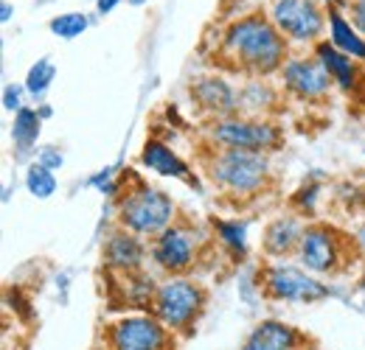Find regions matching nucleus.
I'll list each match as a JSON object with an SVG mask.
<instances>
[{
    "mask_svg": "<svg viewBox=\"0 0 365 350\" xmlns=\"http://www.w3.org/2000/svg\"><path fill=\"white\" fill-rule=\"evenodd\" d=\"M295 255L312 275H334L346 263V235L329 224H309L304 227Z\"/></svg>",
    "mask_w": 365,
    "mask_h": 350,
    "instance_id": "obj_7",
    "label": "nucleus"
},
{
    "mask_svg": "<svg viewBox=\"0 0 365 350\" xmlns=\"http://www.w3.org/2000/svg\"><path fill=\"white\" fill-rule=\"evenodd\" d=\"M11 137H14V146L20 152H29L40 137V115L34 110H29V107L17 110L14 124H11Z\"/></svg>",
    "mask_w": 365,
    "mask_h": 350,
    "instance_id": "obj_20",
    "label": "nucleus"
},
{
    "mask_svg": "<svg viewBox=\"0 0 365 350\" xmlns=\"http://www.w3.org/2000/svg\"><path fill=\"white\" fill-rule=\"evenodd\" d=\"M175 202L166 191L146 185L135 176V185L127 188V193L118 202V224L121 230H130L140 238L146 235H160L175 224Z\"/></svg>",
    "mask_w": 365,
    "mask_h": 350,
    "instance_id": "obj_2",
    "label": "nucleus"
},
{
    "mask_svg": "<svg viewBox=\"0 0 365 350\" xmlns=\"http://www.w3.org/2000/svg\"><path fill=\"white\" fill-rule=\"evenodd\" d=\"M315 56L320 59V65L329 70V76L334 79V85L343 90L357 88V65L351 56H346L343 51H337L329 40L315 45Z\"/></svg>",
    "mask_w": 365,
    "mask_h": 350,
    "instance_id": "obj_17",
    "label": "nucleus"
},
{
    "mask_svg": "<svg viewBox=\"0 0 365 350\" xmlns=\"http://www.w3.org/2000/svg\"><path fill=\"white\" fill-rule=\"evenodd\" d=\"M214 230L220 233V238L228 244L230 250H236V253H245V247H247V233H245V224H239V221H214Z\"/></svg>",
    "mask_w": 365,
    "mask_h": 350,
    "instance_id": "obj_24",
    "label": "nucleus"
},
{
    "mask_svg": "<svg viewBox=\"0 0 365 350\" xmlns=\"http://www.w3.org/2000/svg\"><path fill=\"white\" fill-rule=\"evenodd\" d=\"M3 104H6V110H23V107H20V90L6 88V92H3Z\"/></svg>",
    "mask_w": 365,
    "mask_h": 350,
    "instance_id": "obj_27",
    "label": "nucleus"
},
{
    "mask_svg": "<svg viewBox=\"0 0 365 350\" xmlns=\"http://www.w3.org/2000/svg\"><path fill=\"white\" fill-rule=\"evenodd\" d=\"M107 350H172L175 334L155 314H130L104 331Z\"/></svg>",
    "mask_w": 365,
    "mask_h": 350,
    "instance_id": "obj_6",
    "label": "nucleus"
},
{
    "mask_svg": "<svg viewBox=\"0 0 365 350\" xmlns=\"http://www.w3.org/2000/svg\"><path fill=\"white\" fill-rule=\"evenodd\" d=\"M281 79H284V88L289 90L295 98H301V101H320L334 88V79L320 65L318 56L315 59L289 56L284 62V68H281Z\"/></svg>",
    "mask_w": 365,
    "mask_h": 350,
    "instance_id": "obj_10",
    "label": "nucleus"
},
{
    "mask_svg": "<svg viewBox=\"0 0 365 350\" xmlns=\"http://www.w3.org/2000/svg\"><path fill=\"white\" fill-rule=\"evenodd\" d=\"M26 188H29L31 196L48 199V196L56 191V176H53V171L46 169L43 163H34V166H29V171H26Z\"/></svg>",
    "mask_w": 365,
    "mask_h": 350,
    "instance_id": "obj_21",
    "label": "nucleus"
},
{
    "mask_svg": "<svg viewBox=\"0 0 365 350\" xmlns=\"http://www.w3.org/2000/svg\"><path fill=\"white\" fill-rule=\"evenodd\" d=\"M329 43L346 56L365 62V37L343 17V11H329Z\"/></svg>",
    "mask_w": 365,
    "mask_h": 350,
    "instance_id": "obj_18",
    "label": "nucleus"
},
{
    "mask_svg": "<svg viewBox=\"0 0 365 350\" xmlns=\"http://www.w3.org/2000/svg\"><path fill=\"white\" fill-rule=\"evenodd\" d=\"M208 176L217 188L233 196H256L267 188L270 160L264 152L245 149H220L208 160Z\"/></svg>",
    "mask_w": 365,
    "mask_h": 350,
    "instance_id": "obj_3",
    "label": "nucleus"
},
{
    "mask_svg": "<svg viewBox=\"0 0 365 350\" xmlns=\"http://www.w3.org/2000/svg\"><path fill=\"white\" fill-rule=\"evenodd\" d=\"M298 350H315V348H298Z\"/></svg>",
    "mask_w": 365,
    "mask_h": 350,
    "instance_id": "obj_30",
    "label": "nucleus"
},
{
    "mask_svg": "<svg viewBox=\"0 0 365 350\" xmlns=\"http://www.w3.org/2000/svg\"><path fill=\"white\" fill-rule=\"evenodd\" d=\"M349 11H351V23H354V28L365 37V0H354V3L349 6Z\"/></svg>",
    "mask_w": 365,
    "mask_h": 350,
    "instance_id": "obj_25",
    "label": "nucleus"
},
{
    "mask_svg": "<svg viewBox=\"0 0 365 350\" xmlns=\"http://www.w3.org/2000/svg\"><path fill=\"white\" fill-rule=\"evenodd\" d=\"M11 17V6L9 3H3V20H9Z\"/></svg>",
    "mask_w": 365,
    "mask_h": 350,
    "instance_id": "obj_29",
    "label": "nucleus"
},
{
    "mask_svg": "<svg viewBox=\"0 0 365 350\" xmlns=\"http://www.w3.org/2000/svg\"><path fill=\"white\" fill-rule=\"evenodd\" d=\"M140 163L160 176H175V179H191L188 166L182 163L180 157L160 140H146L140 149Z\"/></svg>",
    "mask_w": 365,
    "mask_h": 350,
    "instance_id": "obj_16",
    "label": "nucleus"
},
{
    "mask_svg": "<svg viewBox=\"0 0 365 350\" xmlns=\"http://www.w3.org/2000/svg\"><path fill=\"white\" fill-rule=\"evenodd\" d=\"M53 82V65L48 59H40L31 70H29V79H26V90L31 95H43Z\"/></svg>",
    "mask_w": 365,
    "mask_h": 350,
    "instance_id": "obj_23",
    "label": "nucleus"
},
{
    "mask_svg": "<svg viewBox=\"0 0 365 350\" xmlns=\"http://www.w3.org/2000/svg\"><path fill=\"white\" fill-rule=\"evenodd\" d=\"M118 3H121V0H96V6H98V11H101V14H110Z\"/></svg>",
    "mask_w": 365,
    "mask_h": 350,
    "instance_id": "obj_28",
    "label": "nucleus"
},
{
    "mask_svg": "<svg viewBox=\"0 0 365 350\" xmlns=\"http://www.w3.org/2000/svg\"><path fill=\"white\" fill-rule=\"evenodd\" d=\"M270 20L287 40L315 43L326 26V11L315 0H275Z\"/></svg>",
    "mask_w": 365,
    "mask_h": 350,
    "instance_id": "obj_9",
    "label": "nucleus"
},
{
    "mask_svg": "<svg viewBox=\"0 0 365 350\" xmlns=\"http://www.w3.org/2000/svg\"><path fill=\"white\" fill-rule=\"evenodd\" d=\"M262 289L270 300H284V303H315L329 295V289L312 275H307L298 266H284V263L264 269Z\"/></svg>",
    "mask_w": 365,
    "mask_h": 350,
    "instance_id": "obj_8",
    "label": "nucleus"
},
{
    "mask_svg": "<svg viewBox=\"0 0 365 350\" xmlns=\"http://www.w3.org/2000/svg\"><path fill=\"white\" fill-rule=\"evenodd\" d=\"M273 104V90L264 82H247L239 90V115H250V118H262V112Z\"/></svg>",
    "mask_w": 365,
    "mask_h": 350,
    "instance_id": "obj_19",
    "label": "nucleus"
},
{
    "mask_svg": "<svg viewBox=\"0 0 365 350\" xmlns=\"http://www.w3.org/2000/svg\"><path fill=\"white\" fill-rule=\"evenodd\" d=\"M85 28H88V17L79 11H68V14H59L51 20V31L62 40H76L85 34Z\"/></svg>",
    "mask_w": 365,
    "mask_h": 350,
    "instance_id": "obj_22",
    "label": "nucleus"
},
{
    "mask_svg": "<svg viewBox=\"0 0 365 350\" xmlns=\"http://www.w3.org/2000/svg\"><path fill=\"white\" fill-rule=\"evenodd\" d=\"M40 163L53 171L56 166H62V154H59V152H53V146H48V149H43V154H40Z\"/></svg>",
    "mask_w": 365,
    "mask_h": 350,
    "instance_id": "obj_26",
    "label": "nucleus"
},
{
    "mask_svg": "<svg viewBox=\"0 0 365 350\" xmlns=\"http://www.w3.org/2000/svg\"><path fill=\"white\" fill-rule=\"evenodd\" d=\"M191 98H194L197 107H200L202 112H208L214 121L239 112V92L230 88L225 79H220V76L197 79V82L191 85Z\"/></svg>",
    "mask_w": 365,
    "mask_h": 350,
    "instance_id": "obj_12",
    "label": "nucleus"
},
{
    "mask_svg": "<svg viewBox=\"0 0 365 350\" xmlns=\"http://www.w3.org/2000/svg\"><path fill=\"white\" fill-rule=\"evenodd\" d=\"M301 345H307V334H301L289 322L264 319L250 331L242 350H298Z\"/></svg>",
    "mask_w": 365,
    "mask_h": 350,
    "instance_id": "obj_14",
    "label": "nucleus"
},
{
    "mask_svg": "<svg viewBox=\"0 0 365 350\" xmlns=\"http://www.w3.org/2000/svg\"><path fill=\"white\" fill-rule=\"evenodd\" d=\"M205 289L182 275H169L152 297V314L172 331V334H182L191 331V325L197 322V317L205 308Z\"/></svg>",
    "mask_w": 365,
    "mask_h": 350,
    "instance_id": "obj_4",
    "label": "nucleus"
},
{
    "mask_svg": "<svg viewBox=\"0 0 365 350\" xmlns=\"http://www.w3.org/2000/svg\"><path fill=\"white\" fill-rule=\"evenodd\" d=\"M301 235H304L301 221L292 219V216H278L264 230V253L273 255V258H284L289 253H298Z\"/></svg>",
    "mask_w": 365,
    "mask_h": 350,
    "instance_id": "obj_15",
    "label": "nucleus"
},
{
    "mask_svg": "<svg viewBox=\"0 0 365 350\" xmlns=\"http://www.w3.org/2000/svg\"><path fill=\"white\" fill-rule=\"evenodd\" d=\"M143 258H146V247H143L140 235L130 233V230L113 233L104 244V263H107V269H113L118 275L140 272Z\"/></svg>",
    "mask_w": 365,
    "mask_h": 350,
    "instance_id": "obj_13",
    "label": "nucleus"
},
{
    "mask_svg": "<svg viewBox=\"0 0 365 350\" xmlns=\"http://www.w3.org/2000/svg\"><path fill=\"white\" fill-rule=\"evenodd\" d=\"M152 261L169 275L188 272L197 261V238L191 227L172 224L169 230H163L152 244Z\"/></svg>",
    "mask_w": 365,
    "mask_h": 350,
    "instance_id": "obj_11",
    "label": "nucleus"
},
{
    "mask_svg": "<svg viewBox=\"0 0 365 350\" xmlns=\"http://www.w3.org/2000/svg\"><path fill=\"white\" fill-rule=\"evenodd\" d=\"M208 137L222 149H245V152H273L281 143V129L267 118L250 115H228L217 118L208 127Z\"/></svg>",
    "mask_w": 365,
    "mask_h": 350,
    "instance_id": "obj_5",
    "label": "nucleus"
},
{
    "mask_svg": "<svg viewBox=\"0 0 365 350\" xmlns=\"http://www.w3.org/2000/svg\"><path fill=\"white\" fill-rule=\"evenodd\" d=\"M222 48L233 59L236 70H245L250 76H270L284 68L287 56V37L278 31L270 17L247 14L236 23H230L225 31Z\"/></svg>",
    "mask_w": 365,
    "mask_h": 350,
    "instance_id": "obj_1",
    "label": "nucleus"
}]
</instances>
